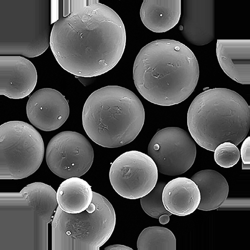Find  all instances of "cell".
Here are the masks:
<instances>
[{
  "instance_id": "52a82bcc",
  "label": "cell",
  "mask_w": 250,
  "mask_h": 250,
  "mask_svg": "<svg viewBox=\"0 0 250 250\" xmlns=\"http://www.w3.org/2000/svg\"><path fill=\"white\" fill-rule=\"evenodd\" d=\"M112 205L94 192L88 209L70 214L58 207L52 221V249L53 250H99L110 239L116 225Z\"/></svg>"
},
{
  "instance_id": "7a4b0ae2",
  "label": "cell",
  "mask_w": 250,
  "mask_h": 250,
  "mask_svg": "<svg viewBox=\"0 0 250 250\" xmlns=\"http://www.w3.org/2000/svg\"><path fill=\"white\" fill-rule=\"evenodd\" d=\"M199 67L193 52L173 40H159L146 45L135 61L133 79L144 98L162 106L177 105L195 90Z\"/></svg>"
},
{
  "instance_id": "44dd1931",
  "label": "cell",
  "mask_w": 250,
  "mask_h": 250,
  "mask_svg": "<svg viewBox=\"0 0 250 250\" xmlns=\"http://www.w3.org/2000/svg\"><path fill=\"white\" fill-rule=\"evenodd\" d=\"M166 184L158 183L154 189L147 195L140 198L144 211L152 218L159 219L163 214H172L166 209L162 201V193Z\"/></svg>"
},
{
  "instance_id": "30bf717a",
  "label": "cell",
  "mask_w": 250,
  "mask_h": 250,
  "mask_svg": "<svg viewBox=\"0 0 250 250\" xmlns=\"http://www.w3.org/2000/svg\"><path fill=\"white\" fill-rule=\"evenodd\" d=\"M148 153L160 173L176 176L191 168L197 149L192 137L186 131L168 127L156 133L149 144Z\"/></svg>"
},
{
  "instance_id": "d4e9b609",
  "label": "cell",
  "mask_w": 250,
  "mask_h": 250,
  "mask_svg": "<svg viewBox=\"0 0 250 250\" xmlns=\"http://www.w3.org/2000/svg\"><path fill=\"white\" fill-rule=\"evenodd\" d=\"M170 215L168 214H163L161 215L159 219V222L162 225H165L168 223L170 221Z\"/></svg>"
},
{
  "instance_id": "d6986e66",
  "label": "cell",
  "mask_w": 250,
  "mask_h": 250,
  "mask_svg": "<svg viewBox=\"0 0 250 250\" xmlns=\"http://www.w3.org/2000/svg\"><path fill=\"white\" fill-rule=\"evenodd\" d=\"M94 197L91 186L79 177H72L62 182L56 193L60 209L68 214H79L86 210Z\"/></svg>"
},
{
  "instance_id": "5bb4252c",
  "label": "cell",
  "mask_w": 250,
  "mask_h": 250,
  "mask_svg": "<svg viewBox=\"0 0 250 250\" xmlns=\"http://www.w3.org/2000/svg\"><path fill=\"white\" fill-rule=\"evenodd\" d=\"M0 95L13 99L28 96L37 84L38 76L34 65L21 56H0Z\"/></svg>"
},
{
  "instance_id": "277c9868",
  "label": "cell",
  "mask_w": 250,
  "mask_h": 250,
  "mask_svg": "<svg viewBox=\"0 0 250 250\" xmlns=\"http://www.w3.org/2000/svg\"><path fill=\"white\" fill-rule=\"evenodd\" d=\"M143 104L131 91L108 86L94 92L82 112L83 126L89 138L103 147L126 145L139 134L145 122Z\"/></svg>"
},
{
  "instance_id": "ba28073f",
  "label": "cell",
  "mask_w": 250,
  "mask_h": 250,
  "mask_svg": "<svg viewBox=\"0 0 250 250\" xmlns=\"http://www.w3.org/2000/svg\"><path fill=\"white\" fill-rule=\"evenodd\" d=\"M1 180H19L35 173L42 163L44 143L39 132L22 121H10L0 127Z\"/></svg>"
},
{
  "instance_id": "e0dca14e",
  "label": "cell",
  "mask_w": 250,
  "mask_h": 250,
  "mask_svg": "<svg viewBox=\"0 0 250 250\" xmlns=\"http://www.w3.org/2000/svg\"><path fill=\"white\" fill-rule=\"evenodd\" d=\"M181 1H144L140 17L145 27L156 33L167 32L178 23Z\"/></svg>"
},
{
  "instance_id": "8992f818",
  "label": "cell",
  "mask_w": 250,
  "mask_h": 250,
  "mask_svg": "<svg viewBox=\"0 0 250 250\" xmlns=\"http://www.w3.org/2000/svg\"><path fill=\"white\" fill-rule=\"evenodd\" d=\"M0 4L1 56L43 54L50 42L51 1L1 0Z\"/></svg>"
},
{
  "instance_id": "603a6c76",
  "label": "cell",
  "mask_w": 250,
  "mask_h": 250,
  "mask_svg": "<svg viewBox=\"0 0 250 250\" xmlns=\"http://www.w3.org/2000/svg\"><path fill=\"white\" fill-rule=\"evenodd\" d=\"M240 154L242 160V170H250V137L246 138L243 142L241 149Z\"/></svg>"
},
{
  "instance_id": "8fae6325",
  "label": "cell",
  "mask_w": 250,
  "mask_h": 250,
  "mask_svg": "<svg viewBox=\"0 0 250 250\" xmlns=\"http://www.w3.org/2000/svg\"><path fill=\"white\" fill-rule=\"evenodd\" d=\"M94 158L93 148L88 140L72 131L55 136L49 142L46 153L50 170L66 179L85 175L91 167Z\"/></svg>"
},
{
  "instance_id": "ffe728a7",
  "label": "cell",
  "mask_w": 250,
  "mask_h": 250,
  "mask_svg": "<svg viewBox=\"0 0 250 250\" xmlns=\"http://www.w3.org/2000/svg\"><path fill=\"white\" fill-rule=\"evenodd\" d=\"M139 250H176V239L169 229L159 226L144 229L137 243Z\"/></svg>"
},
{
  "instance_id": "cb8c5ba5",
  "label": "cell",
  "mask_w": 250,
  "mask_h": 250,
  "mask_svg": "<svg viewBox=\"0 0 250 250\" xmlns=\"http://www.w3.org/2000/svg\"><path fill=\"white\" fill-rule=\"evenodd\" d=\"M105 250H132L133 249L125 245H114L106 247Z\"/></svg>"
},
{
  "instance_id": "7c38bea8",
  "label": "cell",
  "mask_w": 250,
  "mask_h": 250,
  "mask_svg": "<svg viewBox=\"0 0 250 250\" xmlns=\"http://www.w3.org/2000/svg\"><path fill=\"white\" fill-rule=\"evenodd\" d=\"M31 123L37 128L50 132L60 128L68 119L70 107L64 95L51 88L40 89L30 97L26 107Z\"/></svg>"
},
{
  "instance_id": "6da1fadb",
  "label": "cell",
  "mask_w": 250,
  "mask_h": 250,
  "mask_svg": "<svg viewBox=\"0 0 250 250\" xmlns=\"http://www.w3.org/2000/svg\"><path fill=\"white\" fill-rule=\"evenodd\" d=\"M50 46L60 66L76 76L91 78L112 70L126 43L122 20L99 1H60Z\"/></svg>"
},
{
  "instance_id": "3957f363",
  "label": "cell",
  "mask_w": 250,
  "mask_h": 250,
  "mask_svg": "<svg viewBox=\"0 0 250 250\" xmlns=\"http://www.w3.org/2000/svg\"><path fill=\"white\" fill-rule=\"evenodd\" d=\"M56 192L43 183L19 193H1V250H48V224L57 208Z\"/></svg>"
},
{
  "instance_id": "7402d4cb",
  "label": "cell",
  "mask_w": 250,
  "mask_h": 250,
  "mask_svg": "<svg viewBox=\"0 0 250 250\" xmlns=\"http://www.w3.org/2000/svg\"><path fill=\"white\" fill-rule=\"evenodd\" d=\"M240 158L239 150L235 144L226 142L219 145L214 151V159L221 167H233Z\"/></svg>"
},
{
  "instance_id": "9c48e42d",
  "label": "cell",
  "mask_w": 250,
  "mask_h": 250,
  "mask_svg": "<svg viewBox=\"0 0 250 250\" xmlns=\"http://www.w3.org/2000/svg\"><path fill=\"white\" fill-rule=\"evenodd\" d=\"M158 170L153 160L137 151L125 152L111 165L109 178L122 197L136 200L149 194L157 183Z\"/></svg>"
},
{
  "instance_id": "4fadbf2b",
  "label": "cell",
  "mask_w": 250,
  "mask_h": 250,
  "mask_svg": "<svg viewBox=\"0 0 250 250\" xmlns=\"http://www.w3.org/2000/svg\"><path fill=\"white\" fill-rule=\"evenodd\" d=\"M215 2L183 1V15L179 27L188 42L198 46L211 42L215 38Z\"/></svg>"
},
{
  "instance_id": "9a60e30c",
  "label": "cell",
  "mask_w": 250,
  "mask_h": 250,
  "mask_svg": "<svg viewBox=\"0 0 250 250\" xmlns=\"http://www.w3.org/2000/svg\"><path fill=\"white\" fill-rule=\"evenodd\" d=\"M216 53L220 65L230 78L250 84V40H218Z\"/></svg>"
},
{
  "instance_id": "2e32d148",
  "label": "cell",
  "mask_w": 250,
  "mask_h": 250,
  "mask_svg": "<svg viewBox=\"0 0 250 250\" xmlns=\"http://www.w3.org/2000/svg\"><path fill=\"white\" fill-rule=\"evenodd\" d=\"M162 201L166 209L171 214L184 217L198 209L201 194L198 187L192 180L179 177L165 185Z\"/></svg>"
},
{
  "instance_id": "ac0fdd59",
  "label": "cell",
  "mask_w": 250,
  "mask_h": 250,
  "mask_svg": "<svg viewBox=\"0 0 250 250\" xmlns=\"http://www.w3.org/2000/svg\"><path fill=\"white\" fill-rule=\"evenodd\" d=\"M191 179L197 184L201 194L198 209L204 211L216 210L227 199L229 185L219 172L212 170H202L196 173Z\"/></svg>"
},
{
  "instance_id": "5b68a950",
  "label": "cell",
  "mask_w": 250,
  "mask_h": 250,
  "mask_svg": "<svg viewBox=\"0 0 250 250\" xmlns=\"http://www.w3.org/2000/svg\"><path fill=\"white\" fill-rule=\"evenodd\" d=\"M187 124L198 145L214 152L223 143L237 146L245 139L250 126V107L241 95L232 90H208L191 103Z\"/></svg>"
}]
</instances>
